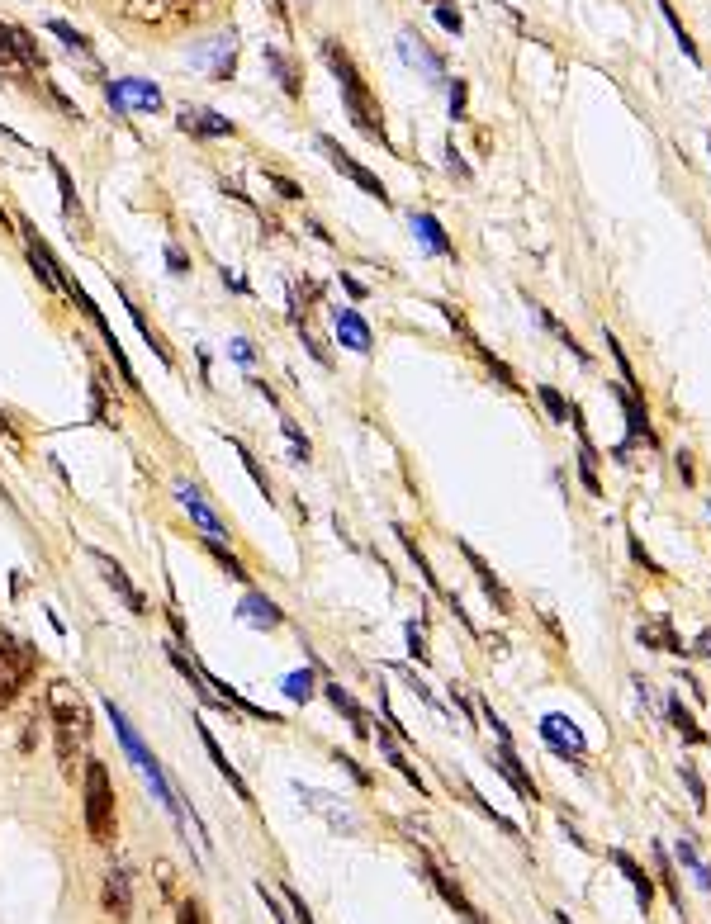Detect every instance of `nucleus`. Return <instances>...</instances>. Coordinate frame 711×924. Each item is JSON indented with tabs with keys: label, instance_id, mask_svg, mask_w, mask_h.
Masks as SVG:
<instances>
[{
	"label": "nucleus",
	"instance_id": "55",
	"mask_svg": "<svg viewBox=\"0 0 711 924\" xmlns=\"http://www.w3.org/2000/svg\"><path fill=\"white\" fill-rule=\"evenodd\" d=\"M233 361H237V365H247V370H252V361H256V356H252V346L242 342V337L233 342Z\"/></svg>",
	"mask_w": 711,
	"mask_h": 924
},
{
	"label": "nucleus",
	"instance_id": "36",
	"mask_svg": "<svg viewBox=\"0 0 711 924\" xmlns=\"http://www.w3.org/2000/svg\"><path fill=\"white\" fill-rule=\"evenodd\" d=\"M659 15H664V24L674 29V38H678V48H683V57H688V62H702V53H697L693 34L683 29V19H678V10H674V5H669V0H659Z\"/></svg>",
	"mask_w": 711,
	"mask_h": 924
},
{
	"label": "nucleus",
	"instance_id": "45",
	"mask_svg": "<svg viewBox=\"0 0 711 924\" xmlns=\"http://www.w3.org/2000/svg\"><path fill=\"white\" fill-rule=\"evenodd\" d=\"M285 697H290V702H309L313 697V673L309 669L290 673V678H285Z\"/></svg>",
	"mask_w": 711,
	"mask_h": 924
},
{
	"label": "nucleus",
	"instance_id": "11",
	"mask_svg": "<svg viewBox=\"0 0 711 924\" xmlns=\"http://www.w3.org/2000/svg\"><path fill=\"white\" fill-rule=\"evenodd\" d=\"M100 910H105L114 924L133 920V872H128L124 863H114V868L105 872V882H100Z\"/></svg>",
	"mask_w": 711,
	"mask_h": 924
},
{
	"label": "nucleus",
	"instance_id": "24",
	"mask_svg": "<svg viewBox=\"0 0 711 924\" xmlns=\"http://www.w3.org/2000/svg\"><path fill=\"white\" fill-rule=\"evenodd\" d=\"M195 62H209V72L219 76V81H228L237 67V48H233V34H219L214 43H204L200 53H195Z\"/></svg>",
	"mask_w": 711,
	"mask_h": 924
},
{
	"label": "nucleus",
	"instance_id": "15",
	"mask_svg": "<svg viewBox=\"0 0 711 924\" xmlns=\"http://www.w3.org/2000/svg\"><path fill=\"white\" fill-rule=\"evenodd\" d=\"M332 332H337V342L347 346V351H356V356H370V351H375V332H370V323H365L356 308H332Z\"/></svg>",
	"mask_w": 711,
	"mask_h": 924
},
{
	"label": "nucleus",
	"instance_id": "49",
	"mask_svg": "<svg viewBox=\"0 0 711 924\" xmlns=\"http://www.w3.org/2000/svg\"><path fill=\"white\" fill-rule=\"evenodd\" d=\"M280 432H285V441H290V446H294V455H299V460H309V436L299 432V427H294L290 417L280 422Z\"/></svg>",
	"mask_w": 711,
	"mask_h": 924
},
{
	"label": "nucleus",
	"instance_id": "35",
	"mask_svg": "<svg viewBox=\"0 0 711 924\" xmlns=\"http://www.w3.org/2000/svg\"><path fill=\"white\" fill-rule=\"evenodd\" d=\"M48 162H53V181H57V195H62V214L76 223L81 218V195H76V185H72V171L57 162V157H48Z\"/></svg>",
	"mask_w": 711,
	"mask_h": 924
},
{
	"label": "nucleus",
	"instance_id": "62",
	"mask_svg": "<svg viewBox=\"0 0 711 924\" xmlns=\"http://www.w3.org/2000/svg\"><path fill=\"white\" fill-rule=\"evenodd\" d=\"M0 498H5V489H0Z\"/></svg>",
	"mask_w": 711,
	"mask_h": 924
},
{
	"label": "nucleus",
	"instance_id": "42",
	"mask_svg": "<svg viewBox=\"0 0 711 924\" xmlns=\"http://www.w3.org/2000/svg\"><path fill=\"white\" fill-rule=\"evenodd\" d=\"M479 711H484V725H489V730H493V740H498V744H512V730H508V721H503V716L493 711V702H489V697H484V692H479Z\"/></svg>",
	"mask_w": 711,
	"mask_h": 924
},
{
	"label": "nucleus",
	"instance_id": "25",
	"mask_svg": "<svg viewBox=\"0 0 711 924\" xmlns=\"http://www.w3.org/2000/svg\"><path fill=\"white\" fill-rule=\"evenodd\" d=\"M640 645H645V650H664V654H688V650H683V640H678V635H674V621H669V616H655V621H645V626H640Z\"/></svg>",
	"mask_w": 711,
	"mask_h": 924
},
{
	"label": "nucleus",
	"instance_id": "31",
	"mask_svg": "<svg viewBox=\"0 0 711 924\" xmlns=\"http://www.w3.org/2000/svg\"><path fill=\"white\" fill-rule=\"evenodd\" d=\"M375 744H380V754L389 759V768H399V778H403V782H413L418 792H427L422 773H418V768H413L408 759H403V749H399V740H394V735H384V730H380V735H375Z\"/></svg>",
	"mask_w": 711,
	"mask_h": 924
},
{
	"label": "nucleus",
	"instance_id": "16",
	"mask_svg": "<svg viewBox=\"0 0 711 924\" xmlns=\"http://www.w3.org/2000/svg\"><path fill=\"white\" fill-rule=\"evenodd\" d=\"M195 730H200V744H204V754H209V763L219 768V778H223V782H228V787H233V792H237V801H242V806H256L252 787L242 782V773H237V768H233V759L223 754V744L214 740V730H209V725H204V721H195Z\"/></svg>",
	"mask_w": 711,
	"mask_h": 924
},
{
	"label": "nucleus",
	"instance_id": "44",
	"mask_svg": "<svg viewBox=\"0 0 711 924\" xmlns=\"http://www.w3.org/2000/svg\"><path fill=\"white\" fill-rule=\"evenodd\" d=\"M678 778H683L688 797H693V811H707V787H702V778H697L693 763H683V768H678Z\"/></svg>",
	"mask_w": 711,
	"mask_h": 924
},
{
	"label": "nucleus",
	"instance_id": "17",
	"mask_svg": "<svg viewBox=\"0 0 711 924\" xmlns=\"http://www.w3.org/2000/svg\"><path fill=\"white\" fill-rule=\"evenodd\" d=\"M456 550H460V555H465V564H470V569H474V579H479V588L489 593V602H493V607H498V612H512V598H508V588H503V579H498V574H493V569H489V560H484V555H479V550H474L470 541H456Z\"/></svg>",
	"mask_w": 711,
	"mask_h": 924
},
{
	"label": "nucleus",
	"instance_id": "33",
	"mask_svg": "<svg viewBox=\"0 0 711 924\" xmlns=\"http://www.w3.org/2000/svg\"><path fill=\"white\" fill-rule=\"evenodd\" d=\"M242 616H247L252 626H261V631H275V626L285 621V616H280V607H275V602H266L261 593H252V588H247V598H242Z\"/></svg>",
	"mask_w": 711,
	"mask_h": 924
},
{
	"label": "nucleus",
	"instance_id": "50",
	"mask_svg": "<svg viewBox=\"0 0 711 924\" xmlns=\"http://www.w3.org/2000/svg\"><path fill=\"white\" fill-rule=\"evenodd\" d=\"M446 171H451L456 181H470V166H465V157H460L456 143H446Z\"/></svg>",
	"mask_w": 711,
	"mask_h": 924
},
{
	"label": "nucleus",
	"instance_id": "56",
	"mask_svg": "<svg viewBox=\"0 0 711 924\" xmlns=\"http://www.w3.org/2000/svg\"><path fill=\"white\" fill-rule=\"evenodd\" d=\"M446 692H451V702H456V707L465 711V721H474V707H470V702H465V692H460L456 683H451V688H446Z\"/></svg>",
	"mask_w": 711,
	"mask_h": 924
},
{
	"label": "nucleus",
	"instance_id": "52",
	"mask_svg": "<svg viewBox=\"0 0 711 924\" xmlns=\"http://www.w3.org/2000/svg\"><path fill=\"white\" fill-rule=\"evenodd\" d=\"M408 650H413V659H418V664H427V659H432V654H427V640H422L418 626H408Z\"/></svg>",
	"mask_w": 711,
	"mask_h": 924
},
{
	"label": "nucleus",
	"instance_id": "30",
	"mask_svg": "<svg viewBox=\"0 0 711 924\" xmlns=\"http://www.w3.org/2000/svg\"><path fill=\"white\" fill-rule=\"evenodd\" d=\"M399 48H403V57H408V62H418V67H422L427 76H432V81H441V76H446V62H441V57L432 53V48H427L422 38L403 34V38H399Z\"/></svg>",
	"mask_w": 711,
	"mask_h": 924
},
{
	"label": "nucleus",
	"instance_id": "57",
	"mask_svg": "<svg viewBox=\"0 0 711 924\" xmlns=\"http://www.w3.org/2000/svg\"><path fill=\"white\" fill-rule=\"evenodd\" d=\"M0 436H5V441H15V446H19V432H15V422H10V413H5V408H0Z\"/></svg>",
	"mask_w": 711,
	"mask_h": 924
},
{
	"label": "nucleus",
	"instance_id": "2",
	"mask_svg": "<svg viewBox=\"0 0 711 924\" xmlns=\"http://www.w3.org/2000/svg\"><path fill=\"white\" fill-rule=\"evenodd\" d=\"M323 62H328V72L337 76V86H342V109H347V119L356 124V133L370 138L375 147H389V128H384L380 100L370 95L361 67L351 62V53L337 43V38H323Z\"/></svg>",
	"mask_w": 711,
	"mask_h": 924
},
{
	"label": "nucleus",
	"instance_id": "32",
	"mask_svg": "<svg viewBox=\"0 0 711 924\" xmlns=\"http://www.w3.org/2000/svg\"><path fill=\"white\" fill-rule=\"evenodd\" d=\"M531 313H536V318H541V327H550V332H555V337H560V342H565V346H569V351H574V361H579V365H593V351H584V342H579V337H574V332H569V327H565V323H560V318H555V313H550V308H541V304H531Z\"/></svg>",
	"mask_w": 711,
	"mask_h": 924
},
{
	"label": "nucleus",
	"instance_id": "60",
	"mask_svg": "<svg viewBox=\"0 0 711 924\" xmlns=\"http://www.w3.org/2000/svg\"><path fill=\"white\" fill-rule=\"evenodd\" d=\"M0 233H15V218L5 214V204H0Z\"/></svg>",
	"mask_w": 711,
	"mask_h": 924
},
{
	"label": "nucleus",
	"instance_id": "51",
	"mask_svg": "<svg viewBox=\"0 0 711 924\" xmlns=\"http://www.w3.org/2000/svg\"><path fill=\"white\" fill-rule=\"evenodd\" d=\"M337 763H342V768H347L351 778H356V787H375V778H370V773H365V768H361V763H356V759H347L342 749H337Z\"/></svg>",
	"mask_w": 711,
	"mask_h": 924
},
{
	"label": "nucleus",
	"instance_id": "38",
	"mask_svg": "<svg viewBox=\"0 0 711 924\" xmlns=\"http://www.w3.org/2000/svg\"><path fill=\"white\" fill-rule=\"evenodd\" d=\"M536 399L546 403V413H550V422H555V427H565V422H569V399L555 389V384H536Z\"/></svg>",
	"mask_w": 711,
	"mask_h": 924
},
{
	"label": "nucleus",
	"instance_id": "37",
	"mask_svg": "<svg viewBox=\"0 0 711 924\" xmlns=\"http://www.w3.org/2000/svg\"><path fill=\"white\" fill-rule=\"evenodd\" d=\"M655 863H659V882H664V891H669V901H674V910H678V920H688V915H683V891H678L674 863H669V853H664V844H655Z\"/></svg>",
	"mask_w": 711,
	"mask_h": 924
},
{
	"label": "nucleus",
	"instance_id": "43",
	"mask_svg": "<svg viewBox=\"0 0 711 924\" xmlns=\"http://www.w3.org/2000/svg\"><path fill=\"white\" fill-rule=\"evenodd\" d=\"M465 797H470V806H474V811H479V816H489L493 825H498V830H508V834H522V830H517V825H512L508 816H498V811H493L489 801H484V797H479V792H474L470 782H465Z\"/></svg>",
	"mask_w": 711,
	"mask_h": 924
},
{
	"label": "nucleus",
	"instance_id": "27",
	"mask_svg": "<svg viewBox=\"0 0 711 924\" xmlns=\"http://www.w3.org/2000/svg\"><path fill=\"white\" fill-rule=\"evenodd\" d=\"M674 853H678V863L693 872L697 891H707V896H711V863L702 858V853H697V839H693V834H683V839L674 844Z\"/></svg>",
	"mask_w": 711,
	"mask_h": 924
},
{
	"label": "nucleus",
	"instance_id": "8",
	"mask_svg": "<svg viewBox=\"0 0 711 924\" xmlns=\"http://www.w3.org/2000/svg\"><path fill=\"white\" fill-rule=\"evenodd\" d=\"M204 0H124L128 19H138L147 29H166V24H181V19L200 15Z\"/></svg>",
	"mask_w": 711,
	"mask_h": 924
},
{
	"label": "nucleus",
	"instance_id": "39",
	"mask_svg": "<svg viewBox=\"0 0 711 924\" xmlns=\"http://www.w3.org/2000/svg\"><path fill=\"white\" fill-rule=\"evenodd\" d=\"M228 446L237 451V460H242V465H247V474H252V484H256L261 493H266V503H271V479H266V470H261V460H256V455L247 451V446H242L237 436H228Z\"/></svg>",
	"mask_w": 711,
	"mask_h": 924
},
{
	"label": "nucleus",
	"instance_id": "59",
	"mask_svg": "<svg viewBox=\"0 0 711 924\" xmlns=\"http://www.w3.org/2000/svg\"><path fill=\"white\" fill-rule=\"evenodd\" d=\"M697 650L707 654V664H711V631H702V635H697Z\"/></svg>",
	"mask_w": 711,
	"mask_h": 924
},
{
	"label": "nucleus",
	"instance_id": "29",
	"mask_svg": "<svg viewBox=\"0 0 711 924\" xmlns=\"http://www.w3.org/2000/svg\"><path fill=\"white\" fill-rule=\"evenodd\" d=\"M669 721H674V730H678V740L683 744H707V730L697 725L693 711L683 707V697H678V692H669Z\"/></svg>",
	"mask_w": 711,
	"mask_h": 924
},
{
	"label": "nucleus",
	"instance_id": "63",
	"mask_svg": "<svg viewBox=\"0 0 711 924\" xmlns=\"http://www.w3.org/2000/svg\"><path fill=\"white\" fill-rule=\"evenodd\" d=\"M707 512H711V503H707Z\"/></svg>",
	"mask_w": 711,
	"mask_h": 924
},
{
	"label": "nucleus",
	"instance_id": "34",
	"mask_svg": "<svg viewBox=\"0 0 711 924\" xmlns=\"http://www.w3.org/2000/svg\"><path fill=\"white\" fill-rule=\"evenodd\" d=\"M200 545H204V550H209V555H214V560L223 564V574H228V579H233V583H242V588H252V574H247V569L237 564V555H233V550H228V545L219 541V536H204Z\"/></svg>",
	"mask_w": 711,
	"mask_h": 924
},
{
	"label": "nucleus",
	"instance_id": "19",
	"mask_svg": "<svg viewBox=\"0 0 711 924\" xmlns=\"http://www.w3.org/2000/svg\"><path fill=\"white\" fill-rule=\"evenodd\" d=\"M261 62H266V72L275 76V86L290 95V100H299V95H304V72H299V62H294L290 53H280V48H271V43H266V48H261Z\"/></svg>",
	"mask_w": 711,
	"mask_h": 924
},
{
	"label": "nucleus",
	"instance_id": "14",
	"mask_svg": "<svg viewBox=\"0 0 711 924\" xmlns=\"http://www.w3.org/2000/svg\"><path fill=\"white\" fill-rule=\"evenodd\" d=\"M105 100H110L119 114H128V109L157 114V109H162V91H157L152 81H133V76H128V81H110V86H105Z\"/></svg>",
	"mask_w": 711,
	"mask_h": 924
},
{
	"label": "nucleus",
	"instance_id": "23",
	"mask_svg": "<svg viewBox=\"0 0 711 924\" xmlns=\"http://www.w3.org/2000/svg\"><path fill=\"white\" fill-rule=\"evenodd\" d=\"M413 233L422 237V247L432 256H446V261H456V242L446 237V228H441L437 214H413Z\"/></svg>",
	"mask_w": 711,
	"mask_h": 924
},
{
	"label": "nucleus",
	"instance_id": "54",
	"mask_svg": "<svg viewBox=\"0 0 711 924\" xmlns=\"http://www.w3.org/2000/svg\"><path fill=\"white\" fill-rule=\"evenodd\" d=\"M166 266H171L176 275H185V271H190V256H185L181 247H166Z\"/></svg>",
	"mask_w": 711,
	"mask_h": 924
},
{
	"label": "nucleus",
	"instance_id": "20",
	"mask_svg": "<svg viewBox=\"0 0 711 924\" xmlns=\"http://www.w3.org/2000/svg\"><path fill=\"white\" fill-rule=\"evenodd\" d=\"M91 417L119 427V394H114V380L105 365H91Z\"/></svg>",
	"mask_w": 711,
	"mask_h": 924
},
{
	"label": "nucleus",
	"instance_id": "22",
	"mask_svg": "<svg viewBox=\"0 0 711 924\" xmlns=\"http://www.w3.org/2000/svg\"><path fill=\"white\" fill-rule=\"evenodd\" d=\"M612 863H617V868L626 872V882L636 887V906L645 910V915H650V906H655V877H650V872L640 868V863H636V858H631L626 849H612Z\"/></svg>",
	"mask_w": 711,
	"mask_h": 924
},
{
	"label": "nucleus",
	"instance_id": "61",
	"mask_svg": "<svg viewBox=\"0 0 711 924\" xmlns=\"http://www.w3.org/2000/svg\"><path fill=\"white\" fill-rule=\"evenodd\" d=\"M550 920H555V924H574V920H569V915H565V910H555V915H550Z\"/></svg>",
	"mask_w": 711,
	"mask_h": 924
},
{
	"label": "nucleus",
	"instance_id": "12",
	"mask_svg": "<svg viewBox=\"0 0 711 924\" xmlns=\"http://www.w3.org/2000/svg\"><path fill=\"white\" fill-rule=\"evenodd\" d=\"M171 493H176V503H181V508L190 512V522L200 526L204 536H219V541H228V522H223V517H219L214 508H209V498H204V493L195 489V484H185V479H176V484H171Z\"/></svg>",
	"mask_w": 711,
	"mask_h": 924
},
{
	"label": "nucleus",
	"instance_id": "21",
	"mask_svg": "<svg viewBox=\"0 0 711 924\" xmlns=\"http://www.w3.org/2000/svg\"><path fill=\"white\" fill-rule=\"evenodd\" d=\"M323 697L332 702V711H342V716H347V725H351V735H356V740H370L375 721L365 716V707L356 702V697H351L347 688H342V683H323Z\"/></svg>",
	"mask_w": 711,
	"mask_h": 924
},
{
	"label": "nucleus",
	"instance_id": "18",
	"mask_svg": "<svg viewBox=\"0 0 711 924\" xmlns=\"http://www.w3.org/2000/svg\"><path fill=\"white\" fill-rule=\"evenodd\" d=\"M493 768H498V773L512 782V792H517L522 801H531V806L541 801V792H536V782H531V773H527V763L517 759V749H512V744H498V754H493Z\"/></svg>",
	"mask_w": 711,
	"mask_h": 924
},
{
	"label": "nucleus",
	"instance_id": "3",
	"mask_svg": "<svg viewBox=\"0 0 711 924\" xmlns=\"http://www.w3.org/2000/svg\"><path fill=\"white\" fill-rule=\"evenodd\" d=\"M81 820H86L95 849L119 844V792H114L110 768L100 759H86V768H81Z\"/></svg>",
	"mask_w": 711,
	"mask_h": 924
},
{
	"label": "nucleus",
	"instance_id": "5",
	"mask_svg": "<svg viewBox=\"0 0 711 924\" xmlns=\"http://www.w3.org/2000/svg\"><path fill=\"white\" fill-rule=\"evenodd\" d=\"M612 394H617V403H621V413H626V441H621L617 451V460H631V446H650L655 451L659 446V432H655V422H650V408H645V389H626V384H612Z\"/></svg>",
	"mask_w": 711,
	"mask_h": 924
},
{
	"label": "nucleus",
	"instance_id": "26",
	"mask_svg": "<svg viewBox=\"0 0 711 924\" xmlns=\"http://www.w3.org/2000/svg\"><path fill=\"white\" fill-rule=\"evenodd\" d=\"M114 294H119V304H124V313H128V318H133V327L143 332V342L152 346V351H157V361H162V365H171V346H166V342H162V332H157V327H152V323H147V318H143V308H138V304H133V299H128V294H124V285H114Z\"/></svg>",
	"mask_w": 711,
	"mask_h": 924
},
{
	"label": "nucleus",
	"instance_id": "4",
	"mask_svg": "<svg viewBox=\"0 0 711 924\" xmlns=\"http://www.w3.org/2000/svg\"><path fill=\"white\" fill-rule=\"evenodd\" d=\"M38 673V650L15 631H0V711H10Z\"/></svg>",
	"mask_w": 711,
	"mask_h": 924
},
{
	"label": "nucleus",
	"instance_id": "9",
	"mask_svg": "<svg viewBox=\"0 0 711 924\" xmlns=\"http://www.w3.org/2000/svg\"><path fill=\"white\" fill-rule=\"evenodd\" d=\"M86 555H91V564L100 569V579H105V583L114 588V593H119V602H124L128 612H133V616H152V607H147V598L138 593V588H133V579H128V569H124V564L114 560V555H105V550H95V545L86 550Z\"/></svg>",
	"mask_w": 711,
	"mask_h": 924
},
{
	"label": "nucleus",
	"instance_id": "10",
	"mask_svg": "<svg viewBox=\"0 0 711 924\" xmlns=\"http://www.w3.org/2000/svg\"><path fill=\"white\" fill-rule=\"evenodd\" d=\"M422 872H427V882H432V891H437L441 901H446V906L456 910L460 920H465V924H484V915H479V910L470 906V896L460 891V882H456V877H451L446 868H441V863L432 858V853H422Z\"/></svg>",
	"mask_w": 711,
	"mask_h": 924
},
{
	"label": "nucleus",
	"instance_id": "7",
	"mask_svg": "<svg viewBox=\"0 0 711 924\" xmlns=\"http://www.w3.org/2000/svg\"><path fill=\"white\" fill-rule=\"evenodd\" d=\"M541 740H546V749L555 754V759H569L574 768H584V754H588V740L584 730L569 721V716H560V711H550V716H541Z\"/></svg>",
	"mask_w": 711,
	"mask_h": 924
},
{
	"label": "nucleus",
	"instance_id": "58",
	"mask_svg": "<svg viewBox=\"0 0 711 924\" xmlns=\"http://www.w3.org/2000/svg\"><path fill=\"white\" fill-rule=\"evenodd\" d=\"M342 285H347V294H351V299H365V285H361V280H356V275H342Z\"/></svg>",
	"mask_w": 711,
	"mask_h": 924
},
{
	"label": "nucleus",
	"instance_id": "46",
	"mask_svg": "<svg viewBox=\"0 0 711 924\" xmlns=\"http://www.w3.org/2000/svg\"><path fill=\"white\" fill-rule=\"evenodd\" d=\"M280 901H285V906H290L294 924H318V920H313V910H309V906H304V896H299V891H294V887H285V891H280Z\"/></svg>",
	"mask_w": 711,
	"mask_h": 924
},
{
	"label": "nucleus",
	"instance_id": "1",
	"mask_svg": "<svg viewBox=\"0 0 711 924\" xmlns=\"http://www.w3.org/2000/svg\"><path fill=\"white\" fill-rule=\"evenodd\" d=\"M48 721H53L57 768L67 782H76V773L86 768V744H91V707L67 678L48 683Z\"/></svg>",
	"mask_w": 711,
	"mask_h": 924
},
{
	"label": "nucleus",
	"instance_id": "13",
	"mask_svg": "<svg viewBox=\"0 0 711 924\" xmlns=\"http://www.w3.org/2000/svg\"><path fill=\"white\" fill-rule=\"evenodd\" d=\"M176 128L190 133V138H233L237 124L223 119L219 109H204V105H181L176 109Z\"/></svg>",
	"mask_w": 711,
	"mask_h": 924
},
{
	"label": "nucleus",
	"instance_id": "6",
	"mask_svg": "<svg viewBox=\"0 0 711 924\" xmlns=\"http://www.w3.org/2000/svg\"><path fill=\"white\" fill-rule=\"evenodd\" d=\"M313 147H318V152H323V157H328V162H332V171H342V176H347V181L356 185V190H365L370 200L389 204V190H384V181H380V176H375V171H365V166L356 162V157H351V152H347V147H342V143H332L328 133H318V138H313Z\"/></svg>",
	"mask_w": 711,
	"mask_h": 924
},
{
	"label": "nucleus",
	"instance_id": "47",
	"mask_svg": "<svg viewBox=\"0 0 711 924\" xmlns=\"http://www.w3.org/2000/svg\"><path fill=\"white\" fill-rule=\"evenodd\" d=\"M266 185H271L280 200H304V190L290 181V176H280V171H266Z\"/></svg>",
	"mask_w": 711,
	"mask_h": 924
},
{
	"label": "nucleus",
	"instance_id": "40",
	"mask_svg": "<svg viewBox=\"0 0 711 924\" xmlns=\"http://www.w3.org/2000/svg\"><path fill=\"white\" fill-rule=\"evenodd\" d=\"M432 10H437V24L446 34H465V15H460L456 0H432Z\"/></svg>",
	"mask_w": 711,
	"mask_h": 924
},
{
	"label": "nucleus",
	"instance_id": "28",
	"mask_svg": "<svg viewBox=\"0 0 711 924\" xmlns=\"http://www.w3.org/2000/svg\"><path fill=\"white\" fill-rule=\"evenodd\" d=\"M43 29H48V34L57 38V43H67V48H72V57H81V62H91V67H100V57H95L91 38H86V34H76V29L67 24V19H48Z\"/></svg>",
	"mask_w": 711,
	"mask_h": 924
},
{
	"label": "nucleus",
	"instance_id": "48",
	"mask_svg": "<svg viewBox=\"0 0 711 924\" xmlns=\"http://www.w3.org/2000/svg\"><path fill=\"white\" fill-rule=\"evenodd\" d=\"M451 86V95H446V109H451V119H465V100H470V86L465 81H446Z\"/></svg>",
	"mask_w": 711,
	"mask_h": 924
},
{
	"label": "nucleus",
	"instance_id": "41",
	"mask_svg": "<svg viewBox=\"0 0 711 924\" xmlns=\"http://www.w3.org/2000/svg\"><path fill=\"white\" fill-rule=\"evenodd\" d=\"M176 924H214V920H209V910H204L200 896H181V901H176Z\"/></svg>",
	"mask_w": 711,
	"mask_h": 924
},
{
	"label": "nucleus",
	"instance_id": "53",
	"mask_svg": "<svg viewBox=\"0 0 711 924\" xmlns=\"http://www.w3.org/2000/svg\"><path fill=\"white\" fill-rule=\"evenodd\" d=\"M674 465H678V479H683V484H697L693 455H688V451H678V455H674Z\"/></svg>",
	"mask_w": 711,
	"mask_h": 924
}]
</instances>
